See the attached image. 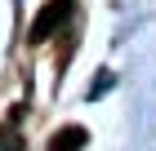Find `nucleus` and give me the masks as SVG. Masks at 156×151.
I'll use <instances>...</instances> for the list:
<instances>
[{"instance_id": "f03ea898", "label": "nucleus", "mask_w": 156, "mask_h": 151, "mask_svg": "<svg viewBox=\"0 0 156 151\" xmlns=\"http://www.w3.org/2000/svg\"><path fill=\"white\" fill-rule=\"evenodd\" d=\"M85 142H89V133H85L80 125H67V129H58V133H54L49 151H80Z\"/></svg>"}, {"instance_id": "7ed1b4c3", "label": "nucleus", "mask_w": 156, "mask_h": 151, "mask_svg": "<svg viewBox=\"0 0 156 151\" xmlns=\"http://www.w3.org/2000/svg\"><path fill=\"white\" fill-rule=\"evenodd\" d=\"M0 151H23L18 147V133H0Z\"/></svg>"}, {"instance_id": "f257e3e1", "label": "nucleus", "mask_w": 156, "mask_h": 151, "mask_svg": "<svg viewBox=\"0 0 156 151\" xmlns=\"http://www.w3.org/2000/svg\"><path fill=\"white\" fill-rule=\"evenodd\" d=\"M67 22H72V0H49L45 9L31 18V31H27V40H31V45H45L49 36H58Z\"/></svg>"}]
</instances>
